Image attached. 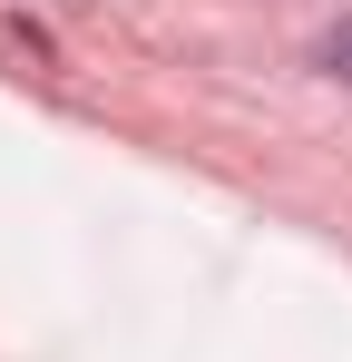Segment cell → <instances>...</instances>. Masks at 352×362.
<instances>
[{
  "label": "cell",
  "instance_id": "6da1fadb",
  "mask_svg": "<svg viewBox=\"0 0 352 362\" xmlns=\"http://www.w3.org/2000/svg\"><path fill=\"white\" fill-rule=\"evenodd\" d=\"M323 69H333V78H352V20H333V40H323Z\"/></svg>",
  "mask_w": 352,
  "mask_h": 362
}]
</instances>
